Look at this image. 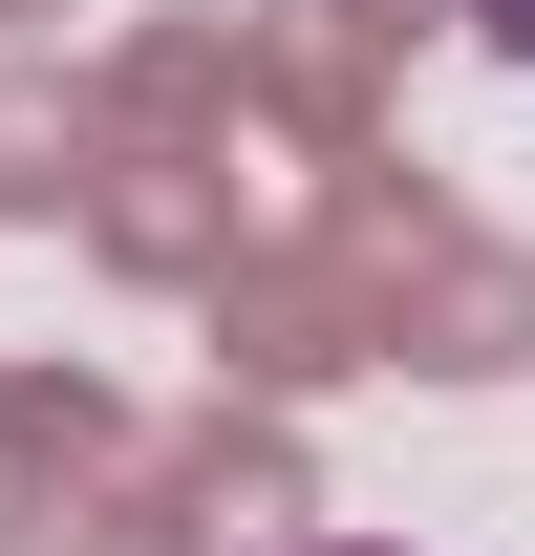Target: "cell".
I'll return each instance as SVG.
<instances>
[{"label":"cell","mask_w":535,"mask_h":556,"mask_svg":"<svg viewBox=\"0 0 535 556\" xmlns=\"http://www.w3.org/2000/svg\"><path fill=\"white\" fill-rule=\"evenodd\" d=\"M471 43H493V65H535V0H471Z\"/></svg>","instance_id":"obj_1"},{"label":"cell","mask_w":535,"mask_h":556,"mask_svg":"<svg viewBox=\"0 0 535 556\" xmlns=\"http://www.w3.org/2000/svg\"><path fill=\"white\" fill-rule=\"evenodd\" d=\"M322 556H386V535H322Z\"/></svg>","instance_id":"obj_2"}]
</instances>
